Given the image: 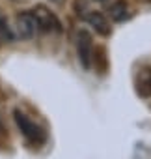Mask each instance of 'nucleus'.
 Masks as SVG:
<instances>
[{"label":"nucleus","instance_id":"39448f33","mask_svg":"<svg viewBox=\"0 0 151 159\" xmlns=\"http://www.w3.org/2000/svg\"><path fill=\"white\" fill-rule=\"evenodd\" d=\"M86 21H88V25L99 34V36H110V32H112V26H110V23H108V19L103 15V13H99V11H90L88 15H86Z\"/></svg>","mask_w":151,"mask_h":159},{"label":"nucleus","instance_id":"20e7f679","mask_svg":"<svg viewBox=\"0 0 151 159\" xmlns=\"http://www.w3.org/2000/svg\"><path fill=\"white\" fill-rule=\"evenodd\" d=\"M15 36H19L21 39H32L37 34V25L36 19L32 15V11H21L15 17Z\"/></svg>","mask_w":151,"mask_h":159},{"label":"nucleus","instance_id":"f03ea898","mask_svg":"<svg viewBox=\"0 0 151 159\" xmlns=\"http://www.w3.org/2000/svg\"><path fill=\"white\" fill-rule=\"evenodd\" d=\"M30 11H32V15L36 19L37 32H60L62 30V25H60L58 17L45 4H36Z\"/></svg>","mask_w":151,"mask_h":159},{"label":"nucleus","instance_id":"423d86ee","mask_svg":"<svg viewBox=\"0 0 151 159\" xmlns=\"http://www.w3.org/2000/svg\"><path fill=\"white\" fill-rule=\"evenodd\" d=\"M136 90H138V94L144 96V98L151 96V67H144V69L138 73Z\"/></svg>","mask_w":151,"mask_h":159},{"label":"nucleus","instance_id":"0eeeda50","mask_svg":"<svg viewBox=\"0 0 151 159\" xmlns=\"http://www.w3.org/2000/svg\"><path fill=\"white\" fill-rule=\"evenodd\" d=\"M108 17L114 21V23H121L129 17V6L127 2H123V0H118V2L110 4L108 8Z\"/></svg>","mask_w":151,"mask_h":159},{"label":"nucleus","instance_id":"9d476101","mask_svg":"<svg viewBox=\"0 0 151 159\" xmlns=\"http://www.w3.org/2000/svg\"><path fill=\"white\" fill-rule=\"evenodd\" d=\"M52 2H56V4H62V2H63V0H52Z\"/></svg>","mask_w":151,"mask_h":159},{"label":"nucleus","instance_id":"7ed1b4c3","mask_svg":"<svg viewBox=\"0 0 151 159\" xmlns=\"http://www.w3.org/2000/svg\"><path fill=\"white\" fill-rule=\"evenodd\" d=\"M77 56H79L80 66L86 71L92 69V64H93V41H92L90 32H86V30H80L77 34Z\"/></svg>","mask_w":151,"mask_h":159},{"label":"nucleus","instance_id":"9b49d317","mask_svg":"<svg viewBox=\"0 0 151 159\" xmlns=\"http://www.w3.org/2000/svg\"><path fill=\"white\" fill-rule=\"evenodd\" d=\"M95 2H105V0H95Z\"/></svg>","mask_w":151,"mask_h":159},{"label":"nucleus","instance_id":"6e6552de","mask_svg":"<svg viewBox=\"0 0 151 159\" xmlns=\"http://www.w3.org/2000/svg\"><path fill=\"white\" fill-rule=\"evenodd\" d=\"M0 38L2 39H6V41H13L17 36H15V32H13V28L8 25V19L0 13Z\"/></svg>","mask_w":151,"mask_h":159},{"label":"nucleus","instance_id":"f257e3e1","mask_svg":"<svg viewBox=\"0 0 151 159\" xmlns=\"http://www.w3.org/2000/svg\"><path fill=\"white\" fill-rule=\"evenodd\" d=\"M13 120H15L19 131L24 135V139H26L28 142H32V144H41V142L45 140V131H43L30 116H26L21 109H13Z\"/></svg>","mask_w":151,"mask_h":159},{"label":"nucleus","instance_id":"1a4fd4ad","mask_svg":"<svg viewBox=\"0 0 151 159\" xmlns=\"http://www.w3.org/2000/svg\"><path fill=\"white\" fill-rule=\"evenodd\" d=\"M0 133H4V118H2V112H0Z\"/></svg>","mask_w":151,"mask_h":159}]
</instances>
